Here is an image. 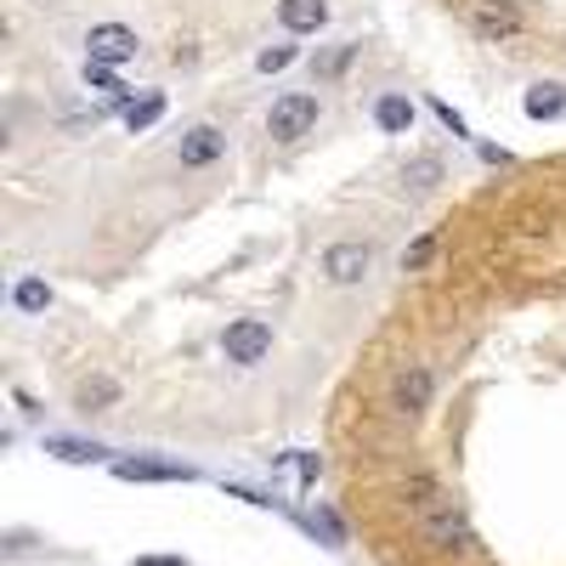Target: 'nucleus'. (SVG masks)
<instances>
[{
  "label": "nucleus",
  "instance_id": "nucleus-2",
  "mask_svg": "<svg viewBox=\"0 0 566 566\" xmlns=\"http://www.w3.org/2000/svg\"><path fill=\"white\" fill-rule=\"evenodd\" d=\"M431 391H437V374L424 368V363H402L391 374V391H386V408L397 419H419L424 408H431Z\"/></svg>",
  "mask_w": 566,
  "mask_h": 566
},
{
  "label": "nucleus",
  "instance_id": "nucleus-13",
  "mask_svg": "<svg viewBox=\"0 0 566 566\" xmlns=\"http://www.w3.org/2000/svg\"><path fill=\"white\" fill-rule=\"evenodd\" d=\"M522 108H527V119H566V85H560V80H538V85H527Z\"/></svg>",
  "mask_w": 566,
  "mask_h": 566
},
{
  "label": "nucleus",
  "instance_id": "nucleus-8",
  "mask_svg": "<svg viewBox=\"0 0 566 566\" xmlns=\"http://www.w3.org/2000/svg\"><path fill=\"white\" fill-rule=\"evenodd\" d=\"M221 154H227V130H221V125H187L181 142H176V159H181L187 170H205V165H216Z\"/></svg>",
  "mask_w": 566,
  "mask_h": 566
},
{
  "label": "nucleus",
  "instance_id": "nucleus-17",
  "mask_svg": "<svg viewBox=\"0 0 566 566\" xmlns=\"http://www.w3.org/2000/svg\"><path fill=\"white\" fill-rule=\"evenodd\" d=\"M12 306L29 312V317H40L45 306H52V283H45V277H18L12 283Z\"/></svg>",
  "mask_w": 566,
  "mask_h": 566
},
{
  "label": "nucleus",
  "instance_id": "nucleus-7",
  "mask_svg": "<svg viewBox=\"0 0 566 566\" xmlns=\"http://www.w3.org/2000/svg\"><path fill=\"white\" fill-rule=\"evenodd\" d=\"M136 29H125V23H97L85 34V63H125V57H136Z\"/></svg>",
  "mask_w": 566,
  "mask_h": 566
},
{
  "label": "nucleus",
  "instance_id": "nucleus-19",
  "mask_svg": "<svg viewBox=\"0 0 566 566\" xmlns=\"http://www.w3.org/2000/svg\"><path fill=\"white\" fill-rule=\"evenodd\" d=\"M431 250H437V239H431V232H424L419 244H408V250H402V272H419L424 261H431Z\"/></svg>",
  "mask_w": 566,
  "mask_h": 566
},
{
  "label": "nucleus",
  "instance_id": "nucleus-4",
  "mask_svg": "<svg viewBox=\"0 0 566 566\" xmlns=\"http://www.w3.org/2000/svg\"><path fill=\"white\" fill-rule=\"evenodd\" d=\"M419 538L424 544H431V549H470V544H476V533H470V522H464V510L459 504H424V522H419Z\"/></svg>",
  "mask_w": 566,
  "mask_h": 566
},
{
  "label": "nucleus",
  "instance_id": "nucleus-6",
  "mask_svg": "<svg viewBox=\"0 0 566 566\" xmlns=\"http://www.w3.org/2000/svg\"><path fill=\"white\" fill-rule=\"evenodd\" d=\"M368 266H374V250H368V244H357V239L328 244V250H323V261H317V272H323L328 283H340V290L363 283V277H368Z\"/></svg>",
  "mask_w": 566,
  "mask_h": 566
},
{
  "label": "nucleus",
  "instance_id": "nucleus-9",
  "mask_svg": "<svg viewBox=\"0 0 566 566\" xmlns=\"http://www.w3.org/2000/svg\"><path fill=\"white\" fill-rule=\"evenodd\" d=\"M119 482H193V464H170V459H114Z\"/></svg>",
  "mask_w": 566,
  "mask_h": 566
},
{
  "label": "nucleus",
  "instance_id": "nucleus-12",
  "mask_svg": "<svg viewBox=\"0 0 566 566\" xmlns=\"http://www.w3.org/2000/svg\"><path fill=\"white\" fill-rule=\"evenodd\" d=\"M442 176H448V165L437 159V154H413L408 165H402V193H437V187H442Z\"/></svg>",
  "mask_w": 566,
  "mask_h": 566
},
{
  "label": "nucleus",
  "instance_id": "nucleus-10",
  "mask_svg": "<svg viewBox=\"0 0 566 566\" xmlns=\"http://www.w3.org/2000/svg\"><path fill=\"white\" fill-rule=\"evenodd\" d=\"M277 23L290 34H317L328 23V0H277Z\"/></svg>",
  "mask_w": 566,
  "mask_h": 566
},
{
  "label": "nucleus",
  "instance_id": "nucleus-11",
  "mask_svg": "<svg viewBox=\"0 0 566 566\" xmlns=\"http://www.w3.org/2000/svg\"><path fill=\"white\" fill-rule=\"evenodd\" d=\"M374 125H380L386 136H408L413 130V103L402 97V91H380V97H374Z\"/></svg>",
  "mask_w": 566,
  "mask_h": 566
},
{
  "label": "nucleus",
  "instance_id": "nucleus-14",
  "mask_svg": "<svg viewBox=\"0 0 566 566\" xmlns=\"http://www.w3.org/2000/svg\"><path fill=\"white\" fill-rule=\"evenodd\" d=\"M45 453L63 459V464H103L108 459L103 442H80V437H45Z\"/></svg>",
  "mask_w": 566,
  "mask_h": 566
},
{
  "label": "nucleus",
  "instance_id": "nucleus-3",
  "mask_svg": "<svg viewBox=\"0 0 566 566\" xmlns=\"http://www.w3.org/2000/svg\"><path fill=\"white\" fill-rule=\"evenodd\" d=\"M221 352H227V363H239V368L266 363V357H272V323H261V317L227 323V328H221Z\"/></svg>",
  "mask_w": 566,
  "mask_h": 566
},
{
  "label": "nucleus",
  "instance_id": "nucleus-21",
  "mask_svg": "<svg viewBox=\"0 0 566 566\" xmlns=\"http://www.w3.org/2000/svg\"><path fill=\"white\" fill-rule=\"evenodd\" d=\"M431 108H437V119H442V125H448L453 136H470V125H464V114H453V103H442V97H437Z\"/></svg>",
  "mask_w": 566,
  "mask_h": 566
},
{
  "label": "nucleus",
  "instance_id": "nucleus-22",
  "mask_svg": "<svg viewBox=\"0 0 566 566\" xmlns=\"http://www.w3.org/2000/svg\"><path fill=\"white\" fill-rule=\"evenodd\" d=\"M295 470H301V488H312L317 470H323V459H317V453H295Z\"/></svg>",
  "mask_w": 566,
  "mask_h": 566
},
{
  "label": "nucleus",
  "instance_id": "nucleus-18",
  "mask_svg": "<svg viewBox=\"0 0 566 566\" xmlns=\"http://www.w3.org/2000/svg\"><path fill=\"white\" fill-rule=\"evenodd\" d=\"M295 57H301V45H290V40H277V45H266V52L255 57V69H261V74H277V69H290Z\"/></svg>",
  "mask_w": 566,
  "mask_h": 566
},
{
  "label": "nucleus",
  "instance_id": "nucleus-20",
  "mask_svg": "<svg viewBox=\"0 0 566 566\" xmlns=\"http://www.w3.org/2000/svg\"><path fill=\"white\" fill-rule=\"evenodd\" d=\"M352 57H357V45H352V40H346V45H335V52H328V57H323V63H317V74H340V69H346V63H352Z\"/></svg>",
  "mask_w": 566,
  "mask_h": 566
},
{
  "label": "nucleus",
  "instance_id": "nucleus-5",
  "mask_svg": "<svg viewBox=\"0 0 566 566\" xmlns=\"http://www.w3.org/2000/svg\"><path fill=\"white\" fill-rule=\"evenodd\" d=\"M464 18L482 40H522V29H527L515 0H464Z\"/></svg>",
  "mask_w": 566,
  "mask_h": 566
},
{
  "label": "nucleus",
  "instance_id": "nucleus-16",
  "mask_svg": "<svg viewBox=\"0 0 566 566\" xmlns=\"http://www.w3.org/2000/svg\"><path fill=\"white\" fill-rule=\"evenodd\" d=\"M119 402V386L108 380V374H97V380H80V391H74V408L80 413H108Z\"/></svg>",
  "mask_w": 566,
  "mask_h": 566
},
{
  "label": "nucleus",
  "instance_id": "nucleus-15",
  "mask_svg": "<svg viewBox=\"0 0 566 566\" xmlns=\"http://www.w3.org/2000/svg\"><path fill=\"white\" fill-rule=\"evenodd\" d=\"M119 119H125V130H130V136L154 130V125L165 119V91H142V97H136V103H130Z\"/></svg>",
  "mask_w": 566,
  "mask_h": 566
},
{
  "label": "nucleus",
  "instance_id": "nucleus-1",
  "mask_svg": "<svg viewBox=\"0 0 566 566\" xmlns=\"http://www.w3.org/2000/svg\"><path fill=\"white\" fill-rule=\"evenodd\" d=\"M317 114H323V103L312 97V91H290V97H277V103H272V114H266V136L283 142V148H295L301 136H312Z\"/></svg>",
  "mask_w": 566,
  "mask_h": 566
},
{
  "label": "nucleus",
  "instance_id": "nucleus-23",
  "mask_svg": "<svg viewBox=\"0 0 566 566\" xmlns=\"http://www.w3.org/2000/svg\"><path fill=\"white\" fill-rule=\"evenodd\" d=\"M130 566H187V560H176V555H136Z\"/></svg>",
  "mask_w": 566,
  "mask_h": 566
}]
</instances>
